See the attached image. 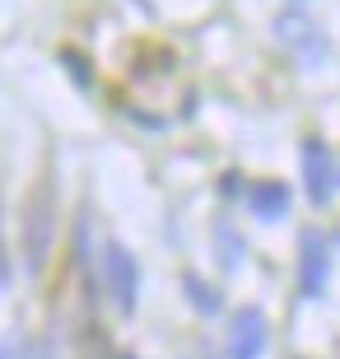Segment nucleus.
I'll list each match as a JSON object with an SVG mask.
<instances>
[{
	"label": "nucleus",
	"mask_w": 340,
	"mask_h": 359,
	"mask_svg": "<svg viewBox=\"0 0 340 359\" xmlns=\"http://www.w3.org/2000/svg\"><path fill=\"white\" fill-rule=\"evenodd\" d=\"M103 280H107V294L121 313H135V294H140V266H135L131 248L107 238L103 243Z\"/></svg>",
	"instance_id": "obj_1"
},
{
	"label": "nucleus",
	"mask_w": 340,
	"mask_h": 359,
	"mask_svg": "<svg viewBox=\"0 0 340 359\" xmlns=\"http://www.w3.org/2000/svg\"><path fill=\"white\" fill-rule=\"evenodd\" d=\"M303 182H308V201L327 205L340 187V163L331 159V149L322 140H303Z\"/></svg>",
	"instance_id": "obj_2"
},
{
	"label": "nucleus",
	"mask_w": 340,
	"mask_h": 359,
	"mask_svg": "<svg viewBox=\"0 0 340 359\" xmlns=\"http://www.w3.org/2000/svg\"><path fill=\"white\" fill-rule=\"evenodd\" d=\"M266 313L261 308H238L229 322V359H261L266 355Z\"/></svg>",
	"instance_id": "obj_3"
},
{
	"label": "nucleus",
	"mask_w": 340,
	"mask_h": 359,
	"mask_svg": "<svg viewBox=\"0 0 340 359\" xmlns=\"http://www.w3.org/2000/svg\"><path fill=\"white\" fill-rule=\"evenodd\" d=\"M327 271H331L327 238H322L317 229H308V233H303V271H299V285H303L308 299H322V290H327Z\"/></svg>",
	"instance_id": "obj_4"
},
{
	"label": "nucleus",
	"mask_w": 340,
	"mask_h": 359,
	"mask_svg": "<svg viewBox=\"0 0 340 359\" xmlns=\"http://www.w3.org/2000/svg\"><path fill=\"white\" fill-rule=\"evenodd\" d=\"M47 243H52V191L42 187L38 191V210H33V201H28V262H33V266H42Z\"/></svg>",
	"instance_id": "obj_5"
},
{
	"label": "nucleus",
	"mask_w": 340,
	"mask_h": 359,
	"mask_svg": "<svg viewBox=\"0 0 340 359\" xmlns=\"http://www.w3.org/2000/svg\"><path fill=\"white\" fill-rule=\"evenodd\" d=\"M275 33H280V42L299 47L303 56H322V38H317V24H308L303 14H280V19H275Z\"/></svg>",
	"instance_id": "obj_6"
},
{
	"label": "nucleus",
	"mask_w": 340,
	"mask_h": 359,
	"mask_svg": "<svg viewBox=\"0 0 340 359\" xmlns=\"http://www.w3.org/2000/svg\"><path fill=\"white\" fill-rule=\"evenodd\" d=\"M247 205H252L257 219H280V215L289 210V187L285 182H257L252 196H247Z\"/></svg>",
	"instance_id": "obj_7"
},
{
	"label": "nucleus",
	"mask_w": 340,
	"mask_h": 359,
	"mask_svg": "<svg viewBox=\"0 0 340 359\" xmlns=\"http://www.w3.org/2000/svg\"><path fill=\"white\" fill-rule=\"evenodd\" d=\"M0 359H33V350H28L24 336H5L0 341Z\"/></svg>",
	"instance_id": "obj_8"
},
{
	"label": "nucleus",
	"mask_w": 340,
	"mask_h": 359,
	"mask_svg": "<svg viewBox=\"0 0 340 359\" xmlns=\"http://www.w3.org/2000/svg\"><path fill=\"white\" fill-rule=\"evenodd\" d=\"M186 290H191V299H196V308H205V313H215V299H210V290L205 285H200V276H186Z\"/></svg>",
	"instance_id": "obj_9"
},
{
	"label": "nucleus",
	"mask_w": 340,
	"mask_h": 359,
	"mask_svg": "<svg viewBox=\"0 0 340 359\" xmlns=\"http://www.w3.org/2000/svg\"><path fill=\"white\" fill-rule=\"evenodd\" d=\"M61 61H66V66H75V80H79V84H89V66H84V56L66 52V56H61Z\"/></svg>",
	"instance_id": "obj_10"
},
{
	"label": "nucleus",
	"mask_w": 340,
	"mask_h": 359,
	"mask_svg": "<svg viewBox=\"0 0 340 359\" xmlns=\"http://www.w3.org/2000/svg\"><path fill=\"white\" fill-rule=\"evenodd\" d=\"M117 359H135V355H117Z\"/></svg>",
	"instance_id": "obj_11"
}]
</instances>
